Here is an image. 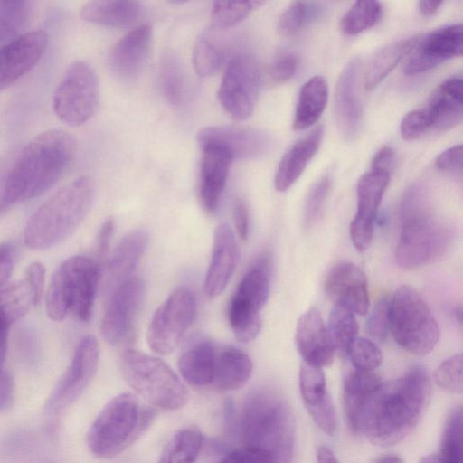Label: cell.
I'll return each mask as SVG.
<instances>
[{
  "instance_id": "obj_1",
  "label": "cell",
  "mask_w": 463,
  "mask_h": 463,
  "mask_svg": "<svg viewBox=\"0 0 463 463\" xmlns=\"http://www.w3.org/2000/svg\"><path fill=\"white\" fill-rule=\"evenodd\" d=\"M430 381L414 366L403 377L382 382L347 418L351 429L380 446L396 444L417 426L428 406Z\"/></svg>"
},
{
  "instance_id": "obj_2",
  "label": "cell",
  "mask_w": 463,
  "mask_h": 463,
  "mask_svg": "<svg viewBox=\"0 0 463 463\" xmlns=\"http://www.w3.org/2000/svg\"><path fill=\"white\" fill-rule=\"evenodd\" d=\"M75 153L74 137L52 128L4 159L0 163V213L52 187L70 167Z\"/></svg>"
},
{
  "instance_id": "obj_3",
  "label": "cell",
  "mask_w": 463,
  "mask_h": 463,
  "mask_svg": "<svg viewBox=\"0 0 463 463\" xmlns=\"http://www.w3.org/2000/svg\"><path fill=\"white\" fill-rule=\"evenodd\" d=\"M95 184L88 175L71 181L31 215L24 230V243L33 250H45L64 241L82 222L92 205Z\"/></svg>"
},
{
  "instance_id": "obj_4",
  "label": "cell",
  "mask_w": 463,
  "mask_h": 463,
  "mask_svg": "<svg viewBox=\"0 0 463 463\" xmlns=\"http://www.w3.org/2000/svg\"><path fill=\"white\" fill-rule=\"evenodd\" d=\"M401 234L395 250L397 264L415 269L440 258L449 241L448 227L431 213L426 190L411 185L400 205Z\"/></svg>"
},
{
  "instance_id": "obj_5",
  "label": "cell",
  "mask_w": 463,
  "mask_h": 463,
  "mask_svg": "<svg viewBox=\"0 0 463 463\" xmlns=\"http://www.w3.org/2000/svg\"><path fill=\"white\" fill-rule=\"evenodd\" d=\"M155 417V407L137 394H118L107 402L90 425L87 435L89 449L98 458H114L131 446Z\"/></svg>"
},
{
  "instance_id": "obj_6",
  "label": "cell",
  "mask_w": 463,
  "mask_h": 463,
  "mask_svg": "<svg viewBox=\"0 0 463 463\" xmlns=\"http://www.w3.org/2000/svg\"><path fill=\"white\" fill-rule=\"evenodd\" d=\"M239 433L242 446L293 455L295 421L290 406L269 390H258L244 402Z\"/></svg>"
},
{
  "instance_id": "obj_7",
  "label": "cell",
  "mask_w": 463,
  "mask_h": 463,
  "mask_svg": "<svg viewBox=\"0 0 463 463\" xmlns=\"http://www.w3.org/2000/svg\"><path fill=\"white\" fill-rule=\"evenodd\" d=\"M99 266L85 256L64 260L52 276L46 295V312L53 321L68 316L88 322L92 315Z\"/></svg>"
},
{
  "instance_id": "obj_8",
  "label": "cell",
  "mask_w": 463,
  "mask_h": 463,
  "mask_svg": "<svg viewBox=\"0 0 463 463\" xmlns=\"http://www.w3.org/2000/svg\"><path fill=\"white\" fill-rule=\"evenodd\" d=\"M121 372L138 397L167 411L184 407L189 393L177 374L163 360L137 350H127L121 357Z\"/></svg>"
},
{
  "instance_id": "obj_9",
  "label": "cell",
  "mask_w": 463,
  "mask_h": 463,
  "mask_svg": "<svg viewBox=\"0 0 463 463\" xmlns=\"http://www.w3.org/2000/svg\"><path fill=\"white\" fill-rule=\"evenodd\" d=\"M390 332L405 351L429 354L439 338V327L422 296L412 287L398 288L390 298Z\"/></svg>"
},
{
  "instance_id": "obj_10",
  "label": "cell",
  "mask_w": 463,
  "mask_h": 463,
  "mask_svg": "<svg viewBox=\"0 0 463 463\" xmlns=\"http://www.w3.org/2000/svg\"><path fill=\"white\" fill-rule=\"evenodd\" d=\"M270 291V264L263 256L245 273L228 307V319L236 339L252 341L261 328L260 311Z\"/></svg>"
},
{
  "instance_id": "obj_11",
  "label": "cell",
  "mask_w": 463,
  "mask_h": 463,
  "mask_svg": "<svg viewBox=\"0 0 463 463\" xmlns=\"http://www.w3.org/2000/svg\"><path fill=\"white\" fill-rule=\"evenodd\" d=\"M99 98L95 71L87 62L76 61L67 68L54 91L53 111L67 125L80 126L95 115Z\"/></svg>"
},
{
  "instance_id": "obj_12",
  "label": "cell",
  "mask_w": 463,
  "mask_h": 463,
  "mask_svg": "<svg viewBox=\"0 0 463 463\" xmlns=\"http://www.w3.org/2000/svg\"><path fill=\"white\" fill-rule=\"evenodd\" d=\"M196 298L186 287L176 288L155 311L147 327L150 349L161 355L171 354L193 325Z\"/></svg>"
},
{
  "instance_id": "obj_13",
  "label": "cell",
  "mask_w": 463,
  "mask_h": 463,
  "mask_svg": "<svg viewBox=\"0 0 463 463\" xmlns=\"http://www.w3.org/2000/svg\"><path fill=\"white\" fill-rule=\"evenodd\" d=\"M261 76L255 57L234 56L223 73L217 97L223 109L234 119L244 120L252 114L260 90Z\"/></svg>"
},
{
  "instance_id": "obj_14",
  "label": "cell",
  "mask_w": 463,
  "mask_h": 463,
  "mask_svg": "<svg viewBox=\"0 0 463 463\" xmlns=\"http://www.w3.org/2000/svg\"><path fill=\"white\" fill-rule=\"evenodd\" d=\"M99 364L96 338L86 335L79 342L70 365L45 403V413L56 416L73 403L92 381Z\"/></svg>"
},
{
  "instance_id": "obj_15",
  "label": "cell",
  "mask_w": 463,
  "mask_h": 463,
  "mask_svg": "<svg viewBox=\"0 0 463 463\" xmlns=\"http://www.w3.org/2000/svg\"><path fill=\"white\" fill-rule=\"evenodd\" d=\"M145 293L143 280L132 276L109 292L101 320V333L111 345H118L132 330Z\"/></svg>"
},
{
  "instance_id": "obj_16",
  "label": "cell",
  "mask_w": 463,
  "mask_h": 463,
  "mask_svg": "<svg viewBox=\"0 0 463 463\" xmlns=\"http://www.w3.org/2000/svg\"><path fill=\"white\" fill-rule=\"evenodd\" d=\"M196 139L200 147L220 146L232 158L252 159L267 154L272 145L271 136L265 130L239 125L211 126L202 128Z\"/></svg>"
},
{
  "instance_id": "obj_17",
  "label": "cell",
  "mask_w": 463,
  "mask_h": 463,
  "mask_svg": "<svg viewBox=\"0 0 463 463\" xmlns=\"http://www.w3.org/2000/svg\"><path fill=\"white\" fill-rule=\"evenodd\" d=\"M462 25L455 24L437 29L425 37L406 56L402 71L416 75L430 71L442 62L462 55Z\"/></svg>"
},
{
  "instance_id": "obj_18",
  "label": "cell",
  "mask_w": 463,
  "mask_h": 463,
  "mask_svg": "<svg viewBox=\"0 0 463 463\" xmlns=\"http://www.w3.org/2000/svg\"><path fill=\"white\" fill-rule=\"evenodd\" d=\"M361 62L355 57L342 70L336 82L334 114L337 128L346 140L354 139L360 132L363 105L360 94Z\"/></svg>"
},
{
  "instance_id": "obj_19",
  "label": "cell",
  "mask_w": 463,
  "mask_h": 463,
  "mask_svg": "<svg viewBox=\"0 0 463 463\" xmlns=\"http://www.w3.org/2000/svg\"><path fill=\"white\" fill-rule=\"evenodd\" d=\"M48 34L33 31L0 47V91L33 69L44 53Z\"/></svg>"
},
{
  "instance_id": "obj_20",
  "label": "cell",
  "mask_w": 463,
  "mask_h": 463,
  "mask_svg": "<svg viewBox=\"0 0 463 463\" xmlns=\"http://www.w3.org/2000/svg\"><path fill=\"white\" fill-rule=\"evenodd\" d=\"M325 289L335 304L354 314L365 315L369 308L368 282L364 271L352 262H340L329 271Z\"/></svg>"
},
{
  "instance_id": "obj_21",
  "label": "cell",
  "mask_w": 463,
  "mask_h": 463,
  "mask_svg": "<svg viewBox=\"0 0 463 463\" xmlns=\"http://www.w3.org/2000/svg\"><path fill=\"white\" fill-rule=\"evenodd\" d=\"M299 387L304 404L315 423L326 435H334L337 427L336 412L322 368L303 362Z\"/></svg>"
},
{
  "instance_id": "obj_22",
  "label": "cell",
  "mask_w": 463,
  "mask_h": 463,
  "mask_svg": "<svg viewBox=\"0 0 463 463\" xmlns=\"http://www.w3.org/2000/svg\"><path fill=\"white\" fill-rule=\"evenodd\" d=\"M295 341L303 362L318 368L329 366L334 360L333 347L319 311L309 308L298 321Z\"/></svg>"
},
{
  "instance_id": "obj_23",
  "label": "cell",
  "mask_w": 463,
  "mask_h": 463,
  "mask_svg": "<svg viewBox=\"0 0 463 463\" xmlns=\"http://www.w3.org/2000/svg\"><path fill=\"white\" fill-rule=\"evenodd\" d=\"M237 261V244L231 227L219 224L213 235L211 261L204 279L205 295L213 298L219 296L230 281Z\"/></svg>"
},
{
  "instance_id": "obj_24",
  "label": "cell",
  "mask_w": 463,
  "mask_h": 463,
  "mask_svg": "<svg viewBox=\"0 0 463 463\" xmlns=\"http://www.w3.org/2000/svg\"><path fill=\"white\" fill-rule=\"evenodd\" d=\"M202 150L199 199L204 211L213 213L218 208L233 158L220 146H208Z\"/></svg>"
},
{
  "instance_id": "obj_25",
  "label": "cell",
  "mask_w": 463,
  "mask_h": 463,
  "mask_svg": "<svg viewBox=\"0 0 463 463\" xmlns=\"http://www.w3.org/2000/svg\"><path fill=\"white\" fill-rule=\"evenodd\" d=\"M152 27L140 25L121 38L109 55V66L120 79L131 80L141 72L150 50Z\"/></svg>"
},
{
  "instance_id": "obj_26",
  "label": "cell",
  "mask_w": 463,
  "mask_h": 463,
  "mask_svg": "<svg viewBox=\"0 0 463 463\" xmlns=\"http://www.w3.org/2000/svg\"><path fill=\"white\" fill-rule=\"evenodd\" d=\"M430 128L449 130L463 118V84L460 75L444 80L433 93L426 109Z\"/></svg>"
},
{
  "instance_id": "obj_27",
  "label": "cell",
  "mask_w": 463,
  "mask_h": 463,
  "mask_svg": "<svg viewBox=\"0 0 463 463\" xmlns=\"http://www.w3.org/2000/svg\"><path fill=\"white\" fill-rule=\"evenodd\" d=\"M324 135L321 126L295 143L281 158L274 178L277 191L284 192L299 178L317 153Z\"/></svg>"
},
{
  "instance_id": "obj_28",
  "label": "cell",
  "mask_w": 463,
  "mask_h": 463,
  "mask_svg": "<svg viewBox=\"0 0 463 463\" xmlns=\"http://www.w3.org/2000/svg\"><path fill=\"white\" fill-rule=\"evenodd\" d=\"M147 241V233L142 229L133 230L121 239L107 266V286L109 290L111 291L133 276V272L146 250Z\"/></svg>"
},
{
  "instance_id": "obj_29",
  "label": "cell",
  "mask_w": 463,
  "mask_h": 463,
  "mask_svg": "<svg viewBox=\"0 0 463 463\" xmlns=\"http://www.w3.org/2000/svg\"><path fill=\"white\" fill-rule=\"evenodd\" d=\"M218 345L209 339H199L181 354L178 368L183 379L193 386L213 383Z\"/></svg>"
},
{
  "instance_id": "obj_30",
  "label": "cell",
  "mask_w": 463,
  "mask_h": 463,
  "mask_svg": "<svg viewBox=\"0 0 463 463\" xmlns=\"http://www.w3.org/2000/svg\"><path fill=\"white\" fill-rule=\"evenodd\" d=\"M251 372V360L243 351L232 345L217 347L213 383L219 389H240L248 382Z\"/></svg>"
},
{
  "instance_id": "obj_31",
  "label": "cell",
  "mask_w": 463,
  "mask_h": 463,
  "mask_svg": "<svg viewBox=\"0 0 463 463\" xmlns=\"http://www.w3.org/2000/svg\"><path fill=\"white\" fill-rule=\"evenodd\" d=\"M142 5L137 1L98 0L84 4L80 16L84 21L108 27H127L138 20Z\"/></svg>"
},
{
  "instance_id": "obj_32",
  "label": "cell",
  "mask_w": 463,
  "mask_h": 463,
  "mask_svg": "<svg viewBox=\"0 0 463 463\" xmlns=\"http://www.w3.org/2000/svg\"><path fill=\"white\" fill-rule=\"evenodd\" d=\"M420 35L397 40L377 51L370 59L364 71V87L373 90L377 87L397 64L417 44Z\"/></svg>"
},
{
  "instance_id": "obj_33",
  "label": "cell",
  "mask_w": 463,
  "mask_h": 463,
  "mask_svg": "<svg viewBox=\"0 0 463 463\" xmlns=\"http://www.w3.org/2000/svg\"><path fill=\"white\" fill-rule=\"evenodd\" d=\"M328 93V84L323 76H314L302 86L293 119L295 130L308 128L318 120L326 106Z\"/></svg>"
},
{
  "instance_id": "obj_34",
  "label": "cell",
  "mask_w": 463,
  "mask_h": 463,
  "mask_svg": "<svg viewBox=\"0 0 463 463\" xmlns=\"http://www.w3.org/2000/svg\"><path fill=\"white\" fill-rule=\"evenodd\" d=\"M390 183V173L371 169L357 184V212L354 219L373 224L384 192Z\"/></svg>"
},
{
  "instance_id": "obj_35",
  "label": "cell",
  "mask_w": 463,
  "mask_h": 463,
  "mask_svg": "<svg viewBox=\"0 0 463 463\" xmlns=\"http://www.w3.org/2000/svg\"><path fill=\"white\" fill-rule=\"evenodd\" d=\"M159 80L162 93L173 106H181L189 95V81L180 59L173 52L161 58Z\"/></svg>"
},
{
  "instance_id": "obj_36",
  "label": "cell",
  "mask_w": 463,
  "mask_h": 463,
  "mask_svg": "<svg viewBox=\"0 0 463 463\" xmlns=\"http://www.w3.org/2000/svg\"><path fill=\"white\" fill-rule=\"evenodd\" d=\"M225 45L216 32L207 31L199 35L192 53L196 73L208 77L219 71L225 60Z\"/></svg>"
},
{
  "instance_id": "obj_37",
  "label": "cell",
  "mask_w": 463,
  "mask_h": 463,
  "mask_svg": "<svg viewBox=\"0 0 463 463\" xmlns=\"http://www.w3.org/2000/svg\"><path fill=\"white\" fill-rule=\"evenodd\" d=\"M203 434L195 428L177 431L165 447L158 463H194L203 446Z\"/></svg>"
},
{
  "instance_id": "obj_38",
  "label": "cell",
  "mask_w": 463,
  "mask_h": 463,
  "mask_svg": "<svg viewBox=\"0 0 463 463\" xmlns=\"http://www.w3.org/2000/svg\"><path fill=\"white\" fill-rule=\"evenodd\" d=\"M381 377L373 371L355 369L345 377L344 404L346 418L351 416L360 402L382 383Z\"/></svg>"
},
{
  "instance_id": "obj_39",
  "label": "cell",
  "mask_w": 463,
  "mask_h": 463,
  "mask_svg": "<svg viewBox=\"0 0 463 463\" xmlns=\"http://www.w3.org/2000/svg\"><path fill=\"white\" fill-rule=\"evenodd\" d=\"M333 347L345 350L357 337L359 326L354 313L345 306L335 304L326 326Z\"/></svg>"
},
{
  "instance_id": "obj_40",
  "label": "cell",
  "mask_w": 463,
  "mask_h": 463,
  "mask_svg": "<svg viewBox=\"0 0 463 463\" xmlns=\"http://www.w3.org/2000/svg\"><path fill=\"white\" fill-rule=\"evenodd\" d=\"M31 306H35L34 298L25 279L0 290V310L11 324L25 315Z\"/></svg>"
},
{
  "instance_id": "obj_41",
  "label": "cell",
  "mask_w": 463,
  "mask_h": 463,
  "mask_svg": "<svg viewBox=\"0 0 463 463\" xmlns=\"http://www.w3.org/2000/svg\"><path fill=\"white\" fill-rule=\"evenodd\" d=\"M382 5L377 1L355 2L341 19L344 33L356 35L373 26L381 18Z\"/></svg>"
},
{
  "instance_id": "obj_42",
  "label": "cell",
  "mask_w": 463,
  "mask_h": 463,
  "mask_svg": "<svg viewBox=\"0 0 463 463\" xmlns=\"http://www.w3.org/2000/svg\"><path fill=\"white\" fill-rule=\"evenodd\" d=\"M442 463H462V408L455 407L445 424L440 451Z\"/></svg>"
},
{
  "instance_id": "obj_43",
  "label": "cell",
  "mask_w": 463,
  "mask_h": 463,
  "mask_svg": "<svg viewBox=\"0 0 463 463\" xmlns=\"http://www.w3.org/2000/svg\"><path fill=\"white\" fill-rule=\"evenodd\" d=\"M264 4L263 1L213 3L211 20L215 28L227 29L244 21L254 10Z\"/></svg>"
},
{
  "instance_id": "obj_44",
  "label": "cell",
  "mask_w": 463,
  "mask_h": 463,
  "mask_svg": "<svg viewBox=\"0 0 463 463\" xmlns=\"http://www.w3.org/2000/svg\"><path fill=\"white\" fill-rule=\"evenodd\" d=\"M317 14L314 3L295 1L281 13L278 21V31L282 35H292L298 33Z\"/></svg>"
},
{
  "instance_id": "obj_45",
  "label": "cell",
  "mask_w": 463,
  "mask_h": 463,
  "mask_svg": "<svg viewBox=\"0 0 463 463\" xmlns=\"http://www.w3.org/2000/svg\"><path fill=\"white\" fill-rule=\"evenodd\" d=\"M345 352L355 369L373 371L380 366L383 354L378 345L370 339L354 338L346 347Z\"/></svg>"
},
{
  "instance_id": "obj_46",
  "label": "cell",
  "mask_w": 463,
  "mask_h": 463,
  "mask_svg": "<svg viewBox=\"0 0 463 463\" xmlns=\"http://www.w3.org/2000/svg\"><path fill=\"white\" fill-rule=\"evenodd\" d=\"M463 356L457 354L443 361L434 373L436 384L442 390L461 393L463 390L462 382Z\"/></svg>"
},
{
  "instance_id": "obj_47",
  "label": "cell",
  "mask_w": 463,
  "mask_h": 463,
  "mask_svg": "<svg viewBox=\"0 0 463 463\" xmlns=\"http://www.w3.org/2000/svg\"><path fill=\"white\" fill-rule=\"evenodd\" d=\"M292 458L293 455L242 446L229 452L216 463H292Z\"/></svg>"
},
{
  "instance_id": "obj_48",
  "label": "cell",
  "mask_w": 463,
  "mask_h": 463,
  "mask_svg": "<svg viewBox=\"0 0 463 463\" xmlns=\"http://www.w3.org/2000/svg\"><path fill=\"white\" fill-rule=\"evenodd\" d=\"M390 298L383 297L373 306L366 323V331L374 340L383 341L390 331Z\"/></svg>"
},
{
  "instance_id": "obj_49",
  "label": "cell",
  "mask_w": 463,
  "mask_h": 463,
  "mask_svg": "<svg viewBox=\"0 0 463 463\" xmlns=\"http://www.w3.org/2000/svg\"><path fill=\"white\" fill-rule=\"evenodd\" d=\"M330 190V179L323 176L311 188L305 203L304 221L307 225L315 222L320 213Z\"/></svg>"
},
{
  "instance_id": "obj_50",
  "label": "cell",
  "mask_w": 463,
  "mask_h": 463,
  "mask_svg": "<svg viewBox=\"0 0 463 463\" xmlns=\"http://www.w3.org/2000/svg\"><path fill=\"white\" fill-rule=\"evenodd\" d=\"M430 128L426 109H415L407 113L400 125L402 137L412 141L421 137Z\"/></svg>"
},
{
  "instance_id": "obj_51",
  "label": "cell",
  "mask_w": 463,
  "mask_h": 463,
  "mask_svg": "<svg viewBox=\"0 0 463 463\" xmlns=\"http://www.w3.org/2000/svg\"><path fill=\"white\" fill-rule=\"evenodd\" d=\"M297 67L298 58L293 52L288 50L279 51L271 61L270 78L276 83H285L294 76Z\"/></svg>"
},
{
  "instance_id": "obj_52",
  "label": "cell",
  "mask_w": 463,
  "mask_h": 463,
  "mask_svg": "<svg viewBox=\"0 0 463 463\" xmlns=\"http://www.w3.org/2000/svg\"><path fill=\"white\" fill-rule=\"evenodd\" d=\"M30 9L28 1L0 0V16L17 30L26 23Z\"/></svg>"
},
{
  "instance_id": "obj_53",
  "label": "cell",
  "mask_w": 463,
  "mask_h": 463,
  "mask_svg": "<svg viewBox=\"0 0 463 463\" xmlns=\"http://www.w3.org/2000/svg\"><path fill=\"white\" fill-rule=\"evenodd\" d=\"M463 149L461 145L453 146L440 153L435 166L443 173L462 174Z\"/></svg>"
},
{
  "instance_id": "obj_54",
  "label": "cell",
  "mask_w": 463,
  "mask_h": 463,
  "mask_svg": "<svg viewBox=\"0 0 463 463\" xmlns=\"http://www.w3.org/2000/svg\"><path fill=\"white\" fill-rule=\"evenodd\" d=\"M16 254L17 249L13 243H0V290L6 286L12 275Z\"/></svg>"
},
{
  "instance_id": "obj_55",
  "label": "cell",
  "mask_w": 463,
  "mask_h": 463,
  "mask_svg": "<svg viewBox=\"0 0 463 463\" xmlns=\"http://www.w3.org/2000/svg\"><path fill=\"white\" fill-rule=\"evenodd\" d=\"M44 278L45 268L42 263L33 262L28 267L24 279L33 294L35 306L40 302L43 297Z\"/></svg>"
},
{
  "instance_id": "obj_56",
  "label": "cell",
  "mask_w": 463,
  "mask_h": 463,
  "mask_svg": "<svg viewBox=\"0 0 463 463\" xmlns=\"http://www.w3.org/2000/svg\"><path fill=\"white\" fill-rule=\"evenodd\" d=\"M113 232L114 220L110 217L104 221L97 236V256L99 260V266L107 258Z\"/></svg>"
},
{
  "instance_id": "obj_57",
  "label": "cell",
  "mask_w": 463,
  "mask_h": 463,
  "mask_svg": "<svg viewBox=\"0 0 463 463\" xmlns=\"http://www.w3.org/2000/svg\"><path fill=\"white\" fill-rule=\"evenodd\" d=\"M395 153L393 149L388 146H383L374 155L371 169L380 170L388 172L391 174V170L394 165Z\"/></svg>"
},
{
  "instance_id": "obj_58",
  "label": "cell",
  "mask_w": 463,
  "mask_h": 463,
  "mask_svg": "<svg viewBox=\"0 0 463 463\" xmlns=\"http://www.w3.org/2000/svg\"><path fill=\"white\" fill-rule=\"evenodd\" d=\"M14 402V382L11 375L0 373V412L7 411Z\"/></svg>"
},
{
  "instance_id": "obj_59",
  "label": "cell",
  "mask_w": 463,
  "mask_h": 463,
  "mask_svg": "<svg viewBox=\"0 0 463 463\" xmlns=\"http://www.w3.org/2000/svg\"><path fill=\"white\" fill-rule=\"evenodd\" d=\"M233 219L239 237L246 240L249 235V214L246 205L241 200L235 202Z\"/></svg>"
},
{
  "instance_id": "obj_60",
  "label": "cell",
  "mask_w": 463,
  "mask_h": 463,
  "mask_svg": "<svg viewBox=\"0 0 463 463\" xmlns=\"http://www.w3.org/2000/svg\"><path fill=\"white\" fill-rule=\"evenodd\" d=\"M12 326L6 316L0 310V373L4 371L3 366L5 360L9 328Z\"/></svg>"
},
{
  "instance_id": "obj_61",
  "label": "cell",
  "mask_w": 463,
  "mask_h": 463,
  "mask_svg": "<svg viewBox=\"0 0 463 463\" xmlns=\"http://www.w3.org/2000/svg\"><path fill=\"white\" fill-rule=\"evenodd\" d=\"M18 36V30L0 16V47Z\"/></svg>"
},
{
  "instance_id": "obj_62",
  "label": "cell",
  "mask_w": 463,
  "mask_h": 463,
  "mask_svg": "<svg viewBox=\"0 0 463 463\" xmlns=\"http://www.w3.org/2000/svg\"><path fill=\"white\" fill-rule=\"evenodd\" d=\"M441 5V1L422 0L418 2V9L422 15L431 16L437 13Z\"/></svg>"
},
{
  "instance_id": "obj_63",
  "label": "cell",
  "mask_w": 463,
  "mask_h": 463,
  "mask_svg": "<svg viewBox=\"0 0 463 463\" xmlns=\"http://www.w3.org/2000/svg\"><path fill=\"white\" fill-rule=\"evenodd\" d=\"M317 463H339L335 454L326 446H320L317 450Z\"/></svg>"
},
{
  "instance_id": "obj_64",
  "label": "cell",
  "mask_w": 463,
  "mask_h": 463,
  "mask_svg": "<svg viewBox=\"0 0 463 463\" xmlns=\"http://www.w3.org/2000/svg\"><path fill=\"white\" fill-rule=\"evenodd\" d=\"M376 463H402V460L397 455H385L378 459Z\"/></svg>"
}]
</instances>
